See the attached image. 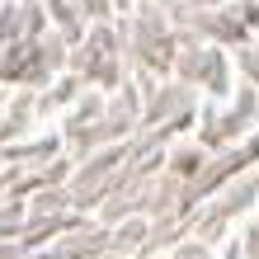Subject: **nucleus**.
Wrapping results in <instances>:
<instances>
[]
</instances>
